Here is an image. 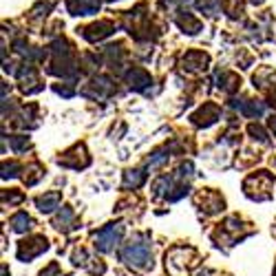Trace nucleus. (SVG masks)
Here are the masks:
<instances>
[{
    "label": "nucleus",
    "instance_id": "nucleus-1",
    "mask_svg": "<svg viewBox=\"0 0 276 276\" xmlns=\"http://www.w3.org/2000/svg\"><path fill=\"white\" fill-rule=\"evenodd\" d=\"M120 259L133 268H148L150 265V248H148V243H129L122 248Z\"/></svg>",
    "mask_w": 276,
    "mask_h": 276
},
{
    "label": "nucleus",
    "instance_id": "nucleus-2",
    "mask_svg": "<svg viewBox=\"0 0 276 276\" xmlns=\"http://www.w3.org/2000/svg\"><path fill=\"white\" fill-rule=\"evenodd\" d=\"M49 248L47 239L44 237H35V239H29V241H22L18 248V259L20 261H29L33 257H38L40 252H44V250Z\"/></svg>",
    "mask_w": 276,
    "mask_h": 276
},
{
    "label": "nucleus",
    "instance_id": "nucleus-3",
    "mask_svg": "<svg viewBox=\"0 0 276 276\" xmlns=\"http://www.w3.org/2000/svg\"><path fill=\"white\" fill-rule=\"evenodd\" d=\"M122 232H124V228H122V226H109V228H104L98 234V243H95V245H98L102 252H109V250H113V245L120 241Z\"/></svg>",
    "mask_w": 276,
    "mask_h": 276
},
{
    "label": "nucleus",
    "instance_id": "nucleus-4",
    "mask_svg": "<svg viewBox=\"0 0 276 276\" xmlns=\"http://www.w3.org/2000/svg\"><path fill=\"white\" fill-rule=\"evenodd\" d=\"M58 203H60V195H58V192H51V195L38 199V208L42 212H51L53 208H58Z\"/></svg>",
    "mask_w": 276,
    "mask_h": 276
},
{
    "label": "nucleus",
    "instance_id": "nucleus-5",
    "mask_svg": "<svg viewBox=\"0 0 276 276\" xmlns=\"http://www.w3.org/2000/svg\"><path fill=\"white\" fill-rule=\"evenodd\" d=\"M29 223H31V219H29L24 212H18L16 217L11 219V226H13V230H16V232H24V230H29V228H31Z\"/></svg>",
    "mask_w": 276,
    "mask_h": 276
},
{
    "label": "nucleus",
    "instance_id": "nucleus-6",
    "mask_svg": "<svg viewBox=\"0 0 276 276\" xmlns=\"http://www.w3.org/2000/svg\"><path fill=\"white\" fill-rule=\"evenodd\" d=\"M141 181H144V175H141L139 170H131V172H126V183H124V186H131V183H133V188H137Z\"/></svg>",
    "mask_w": 276,
    "mask_h": 276
}]
</instances>
